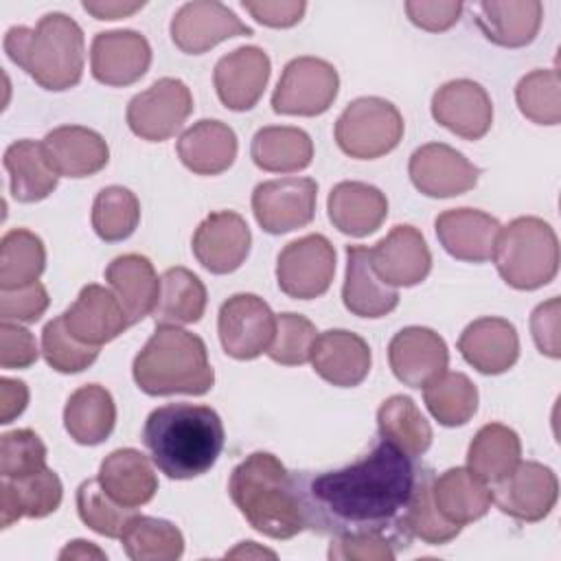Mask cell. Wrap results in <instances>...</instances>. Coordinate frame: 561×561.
<instances>
[{
    "instance_id": "25",
    "label": "cell",
    "mask_w": 561,
    "mask_h": 561,
    "mask_svg": "<svg viewBox=\"0 0 561 561\" xmlns=\"http://www.w3.org/2000/svg\"><path fill=\"white\" fill-rule=\"evenodd\" d=\"M311 366L327 383L353 388L368 377L370 346L353 331L331 329L316 337Z\"/></svg>"
},
{
    "instance_id": "7",
    "label": "cell",
    "mask_w": 561,
    "mask_h": 561,
    "mask_svg": "<svg viewBox=\"0 0 561 561\" xmlns=\"http://www.w3.org/2000/svg\"><path fill=\"white\" fill-rule=\"evenodd\" d=\"M403 138V116L386 99L359 96L335 121L337 147L355 160L390 153Z\"/></svg>"
},
{
    "instance_id": "26",
    "label": "cell",
    "mask_w": 561,
    "mask_h": 561,
    "mask_svg": "<svg viewBox=\"0 0 561 561\" xmlns=\"http://www.w3.org/2000/svg\"><path fill=\"white\" fill-rule=\"evenodd\" d=\"M53 169L64 178H88L105 169L110 147L105 138L81 125H61L42 140Z\"/></svg>"
},
{
    "instance_id": "59",
    "label": "cell",
    "mask_w": 561,
    "mask_h": 561,
    "mask_svg": "<svg viewBox=\"0 0 561 561\" xmlns=\"http://www.w3.org/2000/svg\"><path fill=\"white\" fill-rule=\"evenodd\" d=\"M59 559H107V554L99 550L92 541L75 539L59 552Z\"/></svg>"
},
{
    "instance_id": "44",
    "label": "cell",
    "mask_w": 561,
    "mask_h": 561,
    "mask_svg": "<svg viewBox=\"0 0 561 561\" xmlns=\"http://www.w3.org/2000/svg\"><path fill=\"white\" fill-rule=\"evenodd\" d=\"M140 221V202L125 186H105L96 193L92 204V228L107 241L127 239Z\"/></svg>"
},
{
    "instance_id": "40",
    "label": "cell",
    "mask_w": 561,
    "mask_h": 561,
    "mask_svg": "<svg viewBox=\"0 0 561 561\" xmlns=\"http://www.w3.org/2000/svg\"><path fill=\"white\" fill-rule=\"evenodd\" d=\"M377 430L381 440H388L412 458L423 456L432 445V427L427 419L405 394H392L379 405Z\"/></svg>"
},
{
    "instance_id": "37",
    "label": "cell",
    "mask_w": 561,
    "mask_h": 561,
    "mask_svg": "<svg viewBox=\"0 0 561 561\" xmlns=\"http://www.w3.org/2000/svg\"><path fill=\"white\" fill-rule=\"evenodd\" d=\"M254 164L270 173L302 171L313 160V142L307 131L287 125L261 127L250 145Z\"/></svg>"
},
{
    "instance_id": "46",
    "label": "cell",
    "mask_w": 561,
    "mask_h": 561,
    "mask_svg": "<svg viewBox=\"0 0 561 561\" xmlns=\"http://www.w3.org/2000/svg\"><path fill=\"white\" fill-rule=\"evenodd\" d=\"M519 112L537 125H559L561 121V81L554 68L524 75L515 88Z\"/></svg>"
},
{
    "instance_id": "10",
    "label": "cell",
    "mask_w": 561,
    "mask_h": 561,
    "mask_svg": "<svg viewBox=\"0 0 561 561\" xmlns=\"http://www.w3.org/2000/svg\"><path fill=\"white\" fill-rule=\"evenodd\" d=\"M335 248L324 234H307L287 243L276 261V283L283 294L311 300L331 287Z\"/></svg>"
},
{
    "instance_id": "55",
    "label": "cell",
    "mask_w": 561,
    "mask_h": 561,
    "mask_svg": "<svg viewBox=\"0 0 561 561\" xmlns=\"http://www.w3.org/2000/svg\"><path fill=\"white\" fill-rule=\"evenodd\" d=\"M405 13L412 24L423 31L440 33L451 28L462 13V2H438V0H408Z\"/></svg>"
},
{
    "instance_id": "30",
    "label": "cell",
    "mask_w": 561,
    "mask_h": 561,
    "mask_svg": "<svg viewBox=\"0 0 561 561\" xmlns=\"http://www.w3.org/2000/svg\"><path fill=\"white\" fill-rule=\"evenodd\" d=\"M327 210L331 224L342 234L366 237L388 217V199L377 186L351 180L331 188Z\"/></svg>"
},
{
    "instance_id": "47",
    "label": "cell",
    "mask_w": 561,
    "mask_h": 561,
    "mask_svg": "<svg viewBox=\"0 0 561 561\" xmlns=\"http://www.w3.org/2000/svg\"><path fill=\"white\" fill-rule=\"evenodd\" d=\"M77 511H79L81 522L88 528H92L94 533L110 537V539H121L123 530L136 515L134 508H127V506L114 502L101 486L99 478H92V480H85L79 484Z\"/></svg>"
},
{
    "instance_id": "4",
    "label": "cell",
    "mask_w": 561,
    "mask_h": 561,
    "mask_svg": "<svg viewBox=\"0 0 561 561\" xmlns=\"http://www.w3.org/2000/svg\"><path fill=\"white\" fill-rule=\"evenodd\" d=\"M4 50L44 90L61 92L81 81L85 39L81 26L66 13H46L35 28L11 26Z\"/></svg>"
},
{
    "instance_id": "24",
    "label": "cell",
    "mask_w": 561,
    "mask_h": 561,
    "mask_svg": "<svg viewBox=\"0 0 561 561\" xmlns=\"http://www.w3.org/2000/svg\"><path fill=\"white\" fill-rule=\"evenodd\" d=\"M436 237L445 252L458 261L484 263L493 256L500 221L478 208H451L436 217Z\"/></svg>"
},
{
    "instance_id": "14",
    "label": "cell",
    "mask_w": 561,
    "mask_h": 561,
    "mask_svg": "<svg viewBox=\"0 0 561 561\" xmlns=\"http://www.w3.org/2000/svg\"><path fill=\"white\" fill-rule=\"evenodd\" d=\"M239 35H252V28L245 26L234 11L215 0L186 2L171 20V39L186 55H202Z\"/></svg>"
},
{
    "instance_id": "16",
    "label": "cell",
    "mask_w": 561,
    "mask_h": 561,
    "mask_svg": "<svg viewBox=\"0 0 561 561\" xmlns=\"http://www.w3.org/2000/svg\"><path fill=\"white\" fill-rule=\"evenodd\" d=\"M252 234L234 210L210 213L193 234V254L210 274H230L250 254Z\"/></svg>"
},
{
    "instance_id": "35",
    "label": "cell",
    "mask_w": 561,
    "mask_h": 561,
    "mask_svg": "<svg viewBox=\"0 0 561 561\" xmlns=\"http://www.w3.org/2000/svg\"><path fill=\"white\" fill-rule=\"evenodd\" d=\"M2 162L9 173L11 195L22 204L46 199L57 188L59 173L48 162L42 142L15 140L7 147Z\"/></svg>"
},
{
    "instance_id": "57",
    "label": "cell",
    "mask_w": 561,
    "mask_h": 561,
    "mask_svg": "<svg viewBox=\"0 0 561 561\" xmlns=\"http://www.w3.org/2000/svg\"><path fill=\"white\" fill-rule=\"evenodd\" d=\"M28 403V388L20 379H0V423H11L26 410Z\"/></svg>"
},
{
    "instance_id": "22",
    "label": "cell",
    "mask_w": 561,
    "mask_h": 561,
    "mask_svg": "<svg viewBox=\"0 0 561 561\" xmlns=\"http://www.w3.org/2000/svg\"><path fill=\"white\" fill-rule=\"evenodd\" d=\"M66 329L83 344L101 346L116 340L129 324V318L116 294L103 285H85L77 300L61 313Z\"/></svg>"
},
{
    "instance_id": "43",
    "label": "cell",
    "mask_w": 561,
    "mask_h": 561,
    "mask_svg": "<svg viewBox=\"0 0 561 561\" xmlns=\"http://www.w3.org/2000/svg\"><path fill=\"white\" fill-rule=\"evenodd\" d=\"M46 267L42 239L26 230L13 228L0 241V289H18L37 283Z\"/></svg>"
},
{
    "instance_id": "45",
    "label": "cell",
    "mask_w": 561,
    "mask_h": 561,
    "mask_svg": "<svg viewBox=\"0 0 561 561\" xmlns=\"http://www.w3.org/2000/svg\"><path fill=\"white\" fill-rule=\"evenodd\" d=\"M432 482H434V471L430 467H421V473L412 493V502L408 508V517H405V528L410 537H416L430 546H443L454 537H458L462 528L447 522L438 513L432 500Z\"/></svg>"
},
{
    "instance_id": "50",
    "label": "cell",
    "mask_w": 561,
    "mask_h": 561,
    "mask_svg": "<svg viewBox=\"0 0 561 561\" xmlns=\"http://www.w3.org/2000/svg\"><path fill=\"white\" fill-rule=\"evenodd\" d=\"M46 467V445L33 430H13L0 436V473L15 480Z\"/></svg>"
},
{
    "instance_id": "33",
    "label": "cell",
    "mask_w": 561,
    "mask_h": 561,
    "mask_svg": "<svg viewBox=\"0 0 561 561\" xmlns=\"http://www.w3.org/2000/svg\"><path fill=\"white\" fill-rule=\"evenodd\" d=\"M432 500L447 522L462 528L489 513L493 493L469 467H454L434 476Z\"/></svg>"
},
{
    "instance_id": "36",
    "label": "cell",
    "mask_w": 561,
    "mask_h": 561,
    "mask_svg": "<svg viewBox=\"0 0 561 561\" xmlns=\"http://www.w3.org/2000/svg\"><path fill=\"white\" fill-rule=\"evenodd\" d=\"M116 423V405L110 394L99 383H88L77 388L64 408V425L70 438L79 445L103 443Z\"/></svg>"
},
{
    "instance_id": "5",
    "label": "cell",
    "mask_w": 561,
    "mask_h": 561,
    "mask_svg": "<svg viewBox=\"0 0 561 561\" xmlns=\"http://www.w3.org/2000/svg\"><path fill=\"white\" fill-rule=\"evenodd\" d=\"M131 373L136 386L151 397H197L206 394L215 383L204 340L173 324L156 327L153 335L134 357Z\"/></svg>"
},
{
    "instance_id": "21",
    "label": "cell",
    "mask_w": 561,
    "mask_h": 561,
    "mask_svg": "<svg viewBox=\"0 0 561 561\" xmlns=\"http://www.w3.org/2000/svg\"><path fill=\"white\" fill-rule=\"evenodd\" d=\"M388 362L401 383L423 388L447 370L449 351L436 331L427 327H405L390 340Z\"/></svg>"
},
{
    "instance_id": "53",
    "label": "cell",
    "mask_w": 561,
    "mask_h": 561,
    "mask_svg": "<svg viewBox=\"0 0 561 561\" xmlns=\"http://www.w3.org/2000/svg\"><path fill=\"white\" fill-rule=\"evenodd\" d=\"M37 344L28 329L20 322H0V366L7 370L28 368L37 362Z\"/></svg>"
},
{
    "instance_id": "6",
    "label": "cell",
    "mask_w": 561,
    "mask_h": 561,
    "mask_svg": "<svg viewBox=\"0 0 561 561\" xmlns=\"http://www.w3.org/2000/svg\"><path fill=\"white\" fill-rule=\"evenodd\" d=\"M506 285L533 291L559 272V241L552 226L539 217H517L500 228L493 256Z\"/></svg>"
},
{
    "instance_id": "42",
    "label": "cell",
    "mask_w": 561,
    "mask_h": 561,
    "mask_svg": "<svg viewBox=\"0 0 561 561\" xmlns=\"http://www.w3.org/2000/svg\"><path fill=\"white\" fill-rule=\"evenodd\" d=\"M121 543L131 561H175L184 552L180 528L147 515H134L121 535Z\"/></svg>"
},
{
    "instance_id": "39",
    "label": "cell",
    "mask_w": 561,
    "mask_h": 561,
    "mask_svg": "<svg viewBox=\"0 0 561 561\" xmlns=\"http://www.w3.org/2000/svg\"><path fill=\"white\" fill-rule=\"evenodd\" d=\"M206 287L186 267H169L160 276V291L153 307L156 324H193L206 311Z\"/></svg>"
},
{
    "instance_id": "34",
    "label": "cell",
    "mask_w": 561,
    "mask_h": 561,
    "mask_svg": "<svg viewBox=\"0 0 561 561\" xmlns=\"http://www.w3.org/2000/svg\"><path fill=\"white\" fill-rule=\"evenodd\" d=\"M105 280L121 300L129 324L140 322L149 313H153L160 278L153 270V263L142 254H123L116 256L107 270Z\"/></svg>"
},
{
    "instance_id": "18",
    "label": "cell",
    "mask_w": 561,
    "mask_h": 561,
    "mask_svg": "<svg viewBox=\"0 0 561 561\" xmlns=\"http://www.w3.org/2000/svg\"><path fill=\"white\" fill-rule=\"evenodd\" d=\"M432 116L451 134L465 140H480L491 129L493 103L480 83L454 79L434 92Z\"/></svg>"
},
{
    "instance_id": "32",
    "label": "cell",
    "mask_w": 561,
    "mask_h": 561,
    "mask_svg": "<svg viewBox=\"0 0 561 561\" xmlns=\"http://www.w3.org/2000/svg\"><path fill=\"white\" fill-rule=\"evenodd\" d=\"M178 156L197 175H219L237 158V136L226 123L202 118L180 136Z\"/></svg>"
},
{
    "instance_id": "9",
    "label": "cell",
    "mask_w": 561,
    "mask_h": 561,
    "mask_svg": "<svg viewBox=\"0 0 561 561\" xmlns=\"http://www.w3.org/2000/svg\"><path fill=\"white\" fill-rule=\"evenodd\" d=\"M193 112V94L184 81L162 77L127 103L129 129L149 142L175 136Z\"/></svg>"
},
{
    "instance_id": "2",
    "label": "cell",
    "mask_w": 561,
    "mask_h": 561,
    "mask_svg": "<svg viewBox=\"0 0 561 561\" xmlns=\"http://www.w3.org/2000/svg\"><path fill=\"white\" fill-rule=\"evenodd\" d=\"M142 440L167 478L191 480L217 462L226 432L210 405L169 403L147 416Z\"/></svg>"
},
{
    "instance_id": "41",
    "label": "cell",
    "mask_w": 561,
    "mask_h": 561,
    "mask_svg": "<svg viewBox=\"0 0 561 561\" xmlns=\"http://www.w3.org/2000/svg\"><path fill=\"white\" fill-rule=\"evenodd\" d=\"M423 399L430 414L445 427L465 425L478 410V388L465 373H440L423 386Z\"/></svg>"
},
{
    "instance_id": "19",
    "label": "cell",
    "mask_w": 561,
    "mask_h": 561,
    "mask_svg": "<svg viewBox=\"0 0 561 561\" xmlns=\"http://www.w3.org/2000/svg\"><path fill=\"white\" fill-rule=\"evenodd\" d=\"M272 64L263 48L239 46L215 64L213 81L219 101L232 112L252 110L270 81Z\"/></svg>"
},
{
    "instance_id": "3",
    "label": "cell",
    "mask_w": 561,
    "mask_h": 561,
    "mask_svg": "<svg viewBox=\"0 0 561 561\" xmlns=\"http://www.w3.org/2000/svg\"><path fill=\"white\" fill-rule=\"evenodd\" d=\"M228 493L248 524L265 537L291 539L307 528L296 478L270 451H254L239 462Z\"/></svg>"
},
{
    "instance_id": "38",
    "label": "cell",
    "mask_w": 561,
    "mask_h": 561,
    "mask_svg": "<svg viewBox=\"0 0 561 561\" xmlns=\"http://www.w3.org/2000/svg\"><path fill=\"white\" fill-rule=\"evenodd\" d=\"M522 460V443L515 430L502 423L482 425L467 449V467L486 484L506 478Z\"/></svg>"
},
{
    "instance_id": "48",
    "label": "cell",
    "mask_w": 561,
    "mask_h": 561,
    "mask_svg": "<svg viewBox=\"0 0 561 561\" xmlns=\"http://www.w3.org/2000/svg\"><path fill=\"white\" fill-rule=\"evenodd\" d=\"M42 353L46 364L64 375L81 373L99 357V346L79 342L68 329L61 316L50 320L42 331Z\"/></svg>"
},
{
    "instance_id": "1",
    "label": "cell",
    "mask_w": 561,
    "mask_h": 561,
    "mask_svg": "<svg viewBox=\"0 0 561 561\" xmlns=\"http://www.w3.org/2000/svg\"><path fill=\"white\" fill-rule=\"evenodd\" d=\"M423 465L388 440L353 465L296 478L307 528L322 535H383L410 546L408 508Z\"/></svg>"
},
{
    "instance_id": "60",
    "label": "cell",
    "mask_w": 561,
    "mask_h": 561,
    "mask_svg": "<svg viewBox=\"0 0 561 561\" xmlns=\"http://www.w3.org/2000/svg\"><path fill=\"white\" fill-rule=\"evenodd\" d=\"M250 554H256V557H276L274 552L265 550V548H256L254 541H243L239 548H234L232 552H228V557H250Z\"/></svg>"
},
{
    "instance_id": "51",
    "label": "cell",
    "mask_w": 561,
    "mask_h": 561,
    "mask_svg": "<svg viewBox=\"0 0 561 561\" xmlns=\"http://www.w3.org/2000/svg\"><path fill=\"white\" fill-rule=\"evenodd\" d=\"M48 291L37 280L18 289L0 291V316L11 322H37L48 309Z\"/></svg>"
},
{
    "instance_id": "52",
    "label": "cell",
    "mask_w": 561,
    "mask_h": 561,
    "mask_svg": "<svg viewBox=\"0 0 561 561\" xmlns=\"http://www.w3.org/2000/svg\"><path fill=\"white\" fill-rule=\"evenodd\" d=\"M394 554L392 541L383 535H342L329 546L333 561H390Z\"/></svg>"
},
{
    "instance_id": "15",
    "label": "cell",
    "mask_w": 561,
    "mask_h": 561,
    "mask_svg": "<svg viewBox=\"0 0 561 561\" xmlns=\"http://www.w3.org/2000/svg\"><path fill=\"white\" fill-rule=\"evenodd\" d=\"M408 173L419 193L427 197H456L478 184L480 169L460 151L443 142H427L410 156Z\"/></svg>"
},
{
    "instance_id": "20",
    "label": "cell",
    "mask_w": 561,
    "mask_h": 561,
    "mask_svg": "<svg viewBox=\"0 0 561 561\" xmlns=\"http://www.w3.org/2000/svg\"><path fill=\"white\" fill-rule=\"evenodd\" d=\"M375 272L390 287H412L427 278L432 254L423 234L408 224L394 226L370 248Z\"/></svg>"
},
{
    "instance_id": "28",
    "label": "cell",
    "mask_w": 561,
    "mask_h": 561,
    "mask_svg": "<svg viewBox=\"0 0 561 561\" xmlns=\"http://www.w3.org/2000/svg\"><path fill=\"white\" fill-rule=\"evenodd\" d=\"M473 11L484 37L504 48L528 46L537 37L543 18L539 0H484Z\"/></svg>"
},
{
    "instance_id": "56",
    "label": "cell",
    "mask_w": 561,
    "mask_h": 561,
    "mask_svg": "<svg viewBox=\"0 0 561 561\" xmlns=\"http://www.w3.org/2000/svg\"><path fill=\"white\" fill-rule=\"evenodd\" d=\"M241 4L256 22L272 28H289L298 24L307 9L302 0H243Z\"/></svg>"
},
{
    "instance_id": "54",
    "label": "cell",
    "mask_w": 561,
    "mask_h": 561,
    "mask_svg": "<svg viewBox=\"0 0 561 561\" xmlns=\"http://www.w3.org/2000/svg\"><path fill=\"white\" fill-rule=\"evenodd\" d=\"M561 300L557 296H552L550 300L541 302L535 307L533 316H530V333L533 340L539 348V353L559 359L561 357Z\"/></svg>"
},
{
    "instance_id": "12",
    "label": "cell",
    "mask_w": 561,
    "mask_h": 561,
    "mask_svg": "<svg viewBox=\"0 0 561 561\" xmlns=\"http://www.w3.org/2000/svg\"><path fill=\"white\" fill-rule=\"evenodd\" d=\"M318 184L311 178H280L261 182L252 193L256 224L270 234H285L311 224Z\"/></svg>"
},
{
    "instance_id": "23",
    "label": "cell",
    "mask_w": 561,
    "mask_h": 561,
    "mask_svg": "<svg viewBox=\"0 0 561 561\" xmlns=\"http://www.w3.org/2000/svg\"><path fill=\"white\" fill-rule=\"evenodd\" d=\"M458 351L478 373L502 375L519 357V337L508 320L486 316L465 327L458 337Z\"/></svg>"
},
{
    "instance_id": "49",
    "label": "cell",
    "mask_w": 561,
    "mask_h": 561,
    "mask_svg": "<svg viewBox=\"0 0 561 561\" xmlns=\"http://www.w3.org/2000/svg\"><path fill=\"white\" fill-rule=\"evenodd\" d=\"M318 331L311 320L300 313L276 316V333L267 355L272 362L283 366H300L311 359Z\"/></svg>"
},
{
    "instance_id": "31",
    "label": "cell",
    "mask_w": 561,
    "mask_h": 561,
    "mask_svg": "<svg viewBox=\"0 0 561 561\" xmlns=\"http://www.w3.org/2000/svg\"><path fill=\"white\" fill-rule=\"evenodd\" d=\"M61 480L59 476L44 467L37 473L24 478H2L0 482V524L9 528L22 517H46L55 513L61 504Z\"/></svg>"
},
{
    "instance_id": "17",
    "label": "cell",
    "mask_w": 561,
    "mask_h": 561,
    "mask_svg": "<svg viewBox=\"0 0 561 561\" xmlns=\"http://www.w3.org/2000/svg\"><path fill=\"white\" fill-rule=\"evenodd\" d=\"M151 64V46L131 28L96 33L90 46V68L99 83L123 88L136 83Z\"/></svg>"
},
{
    "instance_id": "58",
    "label": "cell",
    "mask_w": 561,
    "mask_h": 561,
    "mask_svg": "<svg viewBox=\"0 0 561 561\" xmlns=\"http://www.w3.org/2000/svg\"><path fill=\"white\" fill-rule=\"evenodd\" d=\"M145 7V2H121V0H101V2H83V9L88 13H92L96 20H121V18H129L131 13L140 11Z\"/></svg>"
},
{
    "instance_id": "11",
    "label": "cell",
    "mask_w": 561,
    "mask_h": 561,
    "mask_svg": "<svg viewBox=\"0 0 561 561\" xmlns=\"http://www.w3.org/2000/svg\"><path fill=\"white\" fill-rule=\"evenodd\" d=\"M219 342L234 359H254L272 346L276 316L270 305L254 294H234L219 307Z\"/></svg>"
},
{
    "instance_id": "8",
    "label": "cell",
    "mask_w": 561,
    "mask_h": 561,
    "mask_svg": "<svg viewBox=\"0 0 561 561\" xmlns=\"http://www.w3.org/2000/svg\"><path fill=\"white\" fill-rule=\"evenodd\" d=\"M340 88L337 70L320 57L291 59L272 94V110L285 116L324 114Z\"/></svg>"
},
{
    "instance_id": "29",
    "label": "cell",
    "mask_w": 561,
    "mask_h": 561,
    "mask_svg": "<svg viewBox=\"0 0 561 561\" xmlns=\"http://www.w3.org/2000/svg\"><path fill=\"white\" fill-rule=\"evenodd\" d=\"M96 478L105 493L127 508H138L151 502L158 491V476L149 458L131 447L107 454Z\"/></svg>"
},
{
    "instance_id": "27",
    "label": "cell",
    "mask_w": 561,
    "mask_h": 561,
    "mask_svg": "<svg viewBox=\"0 0 561 561\" xmlns=\"http://www.w3.org/2000/svg\"><path fill=\"white\" fill-rule=\"evenodd\" d=\"M342 300L344 307L359 318H383L399 305L397 287L379 278L370 261V248L366 245H346Z\"/></svg>"
},
{
    "instance_id": "13",
    "label": "cell",
    "mask_w": 561,
    "mask_h": 561,
    "mask_svg": "<svg viewBox=\"0 0 561 561\" xmlns=\"http://www.w3.org/2000/svg\"><path fill=\"white\" fill-rule=\"evenodd\" d=\"M493 502L517 522H541L550 515L559 497L554 471L535 460H519L515 469L495 482Z\"/></svg>"
}]
</instances>
